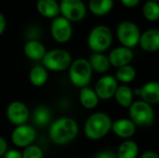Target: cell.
Wrapping results in <instances>:
<instances>
[{"label":"cell","mask_w":159,"mask_h":158,"mask_svg":"<svg viewBox=\"0 0 159 158\" xmlns=\"http://www.w3.org/2000/svg\"><path fill=\"white\" fill-rule=\"evenodd\" d=\"M93 158H118L116 154L111 150H103L97 153Z\"/></svg>","instance_id":"obj_30"},{"label":"cell","mask_w":159,"mask_h":158,"mask_svg":"<svg viewBox=\"0 0 159 158\" xmlns=\"http://www.w3.org/2000/svg\"><path fill=\"white\" fill-rule=\"evenodd\" d=\"M33 122L35 127L44 128L50 124L52 119L51 110L46 105H39L34 108L32 115Z\"/></svg>","instance_id":"obj_20"},{"label":"cell","mask_w":159,"mask_h":158,"mask_svg":"<svg viewBox=\"0 0 159 158\" xmlns=\"http://www.w3.org/2000/svg\"><path fill=\"white\" fill-rule=\"evenodd\" d=\"M137 130V126L129 118H119L113 122L112 131L120 139L130 140Z\"/></svg>","instance_id":"obj_15"},{"label":"cell","mask_w":159,"mask_h":158,"mask_svg":"<svg viewBox=\"0 0 159 158\" xmlns=\"http://www.w3.org/2000/svg\"><path fill=\"white\" fill-rule=\"evenodd\" d=\"M120 2L122 3V5L126 7H129V8H133L135 7H137L141 0H120Z\"/></svg>","instance_id":"obj_32"},{"label":"cell","mask_w":159,"mask_h":158,"mask_svg":"<svg viewBox=\"0 0 159 158\" xmlns=\"http://www.w3.org/2000/svg\"><path fill=\"white\" fill-rule=\"evenodd\" d=\"M143 15L148 21H157L159 20V3L148 0L143 7Z\"/></svg>","instance_id":"obj_27"},{"label":"cell","mask_w":159,"mask_h":158,"mask_svg":"<svg viewBox=\"0 0 159 158\" xmlns=\"http://www.w3.org/2000/svg\"><path fill=\"white\" fill-rule=\"evenodd\" d=\"M116 154L118 158H137L139 155V146L134 141L125 140L120 143Z\"/></svg>","instance_id":"obj_24"},{"label":"cell","mask_w":159,"mask_h":158,"mask_svg":"<svg viewBox=\"0 0 159 158\" xmlns=\"http://www.w3.org/2000/svg\"><path fill=\"white\" fill-rule=\"evenodd\" d=\"M89 7L92 14L96 16H104L113 9L114 0H89Z\"/></svg>","instance_id":"obj_25"},{"label":"cell","mask_w":159,"mask_h":158,"mask_svg":"<svg viewBox=\"0 0 159 158\" xmlns=\"http://www.w3.org/2000/svg\"><path fill=\"white\" fill-rule=\"evenodd\" d=\"M129 119L140 128H148L155 121L153 106L143 100L135 101L129 108Z\"/></svg>","instance_id":"obj_6"},{"label":"cell","mask_w":159,"mask_h":158,"mask_svg":"<svg viewBox=\"0 0 159 158\" xmlns=\"http://www.w3.org/2000/svg\"><path fill=\"white\" fill-rule=\"evenodd\" d=\"M50 34L52 38L60 44L67 43L73 35V27L71 22L63 18L58 16L53 19L50 24Z\"/></svg>","instance_id":"obj_11"},{"label":"cell","mask_w":159,"mask_h":158,"mask_svg":"<svg viewBox=\"0 0 159 158\" xmlns=\"http://www.w3.org/2000/svg\"><path fill=\"white\" fill-rule=\"evenodd\" d=\"M6 26H7L6 18H5V16L0 12V35L5 32V30H6Z\"/></svg>","instance_id":"obj_33"},{"label":"cell","mask_w":159,"mask_h":158,"mask_svg":"<svg viewBox=\"0 0 159 158\" xmlns=\"http://www.w3.org/2000/svg\"><path fill=\"white\" fill-rule=\"evenodd\" d=\"M30 115L29 107L21 101H13L7 106L6 116L8 122L15 127L27 124Z\"/></svg>","instance_id":"obj_10"},{"label":"cell","mask_w":159,"mask_h":158,"mask_svg":"<svg viewBox=\"0 0 159 158\" xmlns=\"http://www.w3.org/2000/svg\"><path fill=\"white\" fill-rule=\"evenodd\" d=\"M56 1H57V0H56Z\"/></svg>","instance_id":"obj_36"},{"label":"cell","mask_w":159,"mask_h":158,"mask_svg":"<svg viewBox=\"0 0 159 158\" xmlns=\"http://www.w3.org/2000/svg\"><path fill=\"white\" fill-rule=\"evenodd\" d=\"M60 12L70 22H78L86 17L87 7L82 0H61Z\"/></svg>","instance_id":"obj_9"},{"label":"cell","mask_w":159,"mask_h":158,"mask_svg":"<svg viewBox=\"0 0 159 158\" xmlns=\"http://www.w3.org/2000/svg\"><path fill=\"white\" fill-rule=\"evenodd\" d=\"M140 158H159V155L154 151H147L143 153Z\"/></svg>","instance_id":"obj_34"},{"label":"cell","mask_w":159,"mask_h":158,"mask_svg":"<svg viewBox=\"0 0 159 158\" xmlns=\"http://www.w3.org/2000/svg\"><path fill=\"white\" fill-rule=\"evenodd\" d=\"M134 54L131 48L120 46L113 48L109 55L108 59L111 66L116 68H120L126 65H129L133 61Z\"/></svg>","instance_id":"obj_13"},{"label":"cell","mask_w":159,"mask_h":158,"mask_svg":"<svg viewBox=\"0 0 159 158\" xmlns=\"http://www.w3.org/2000/svg\"><path fill=\"white\" fill-rule=\"evenodd\" d=\"M37 137L36 129L29 124L15 127L10 134V141L17 149H24L34 143Z\"/></svg>","instance_id":"obj_8"},{"label":"cell","mask_w":159,"mask_h":158,"mask_svg":"<svg viewBox=\"0 0 159 158\" xmlns=\"http://www.w3.org/2000/svg\"><path fill=\"white\" fill-rule=\"evenodd\" d=\"M79 102H80V104L85 109L92 110L98 106L100 99L97 96L94 88H91L89 87H85V88H80Z\"/></svg>","instance_id":"obj_19"},{"label":"cell","mask_w":159,"mask_h":158,"mask_svg":"<svg viewBox=\"0 0 159 158\" xmlns=\"http://www.w3.org/2000/svg\"><path fill=\"white\" fill-rule=\"evenodd\" d=\"M23 52L25 56L33 61H42L47 53L46 47L43 43L37 39H30L23 47Z\"/></svg>","instance_id":"obj_17"},{"label":"cell","mask_w":159,"mask_h":158,"mask_svg":"<svg viewBox=\"0 0 159 158\" xmlns=\"http://www.w3.org/2000/svg\"><path fill=\"white\" fill-rule=\"evenodd\" d=\"M119 83L114 75L105 74L100 77L95 84L94 90L102 101H108L115 97Z\"/></svg>","instance_id":"obj_12"},{"label":"cell","mask_w":159,"mask_h":158,"mask_svg":"<svg viewBox=\"0 0 159 158\" xmlns=\"http://www.w3.org/2000/svg\"><path fill=\"white\" fill-rule=\"evenodd\" d=\"M73 61L72 55L69 51L62 48H53L47 50L42 59L43 66L48 70L55 73L63 72L69 69Z\"/></svg>","instance_id":"obj_5"},{"label":"cell","mask_w":159,"mask_h":158,"mask_svg":"<svg viewBox=\"0 0 159 158\" xmlns=\"http://www.w3.org/2000/svg\"><path fill=\"white\" fill-rule=\"evenodd\" d=\"M48 80V71L43 65H35L29 72V81L36 88L43 87Z\"/></svg>","instance_id":"obj_23"},{"label":"cell","mask_w":159,"mask_h":158,"mask_svg":"<svg viewBox=\"0 0 159 158\" xmlns=\"http://www.w3.org/2000/svg\"><path fill=\"white\" fill-rule=\"evenodd\" d=\"M92 73L89 61L85 58L75 59L72 61L68 69V76L71 84L79 88L89 87L92 78Z\"/></svg>","instance_id":"obj_3"},{"label":"cell","mask_w":159,"mask_h":158,"mask_svg":"<svg viewBox=\"0 0 159 158\" xmlns=\"http://www.w3.org/2000/svg\"><path fill=\"white\" fill-rule=\"evenodd\" d=\"M89 61L92 71L98 74H105L111 67L108 56L103 53H92L89 59Z\"/></svg>","instance_id":"obj_22"},{"label":"cell","mask_w":159,"mask_h":158,"mask_svg":"<svg viewBox=\"0 0 159 158\" xmlns=\"http://www.w3.org/2000/svg\"><path fill=\"white\" fill-rule=\"evenodd\" d=\"M139 46L146 52H157L159 50V29H148L142 33Z\"/></svg>","instance_id":"obj_16"},{"label":"cell","mask_w":159,"mask_h":158,"mask_svg":"<svg viewBox=\"0 0 159 158\" xmlns=\"http://www.w3.org/2000/svg\"><path fill=\"white\" fill-rule=\"evenodd\" d=\"M134 95L141 97V100L150 105L159 103V81H149L142 88L133 90Z\"/></svg>","instance_id":"obj_14"},{"label":"cell","mask_w":159,"mask_h":158,"mask_svg":"<svg viewBox=\"0 0 159 158\" xmlns=\"http://www.w3.org/2000/svg\"><path fill=\"white\" fill-rule=\"evenodd\" d=\"M36 8L43 17L55 19L60 13V5L56 0H38Z\"/></svg>","instance_id":"obj_21"},{"label":"cell","mask_w":159,"mask_h":158,"mask_svg":"<svg viewBox=\"0 0 159 158\" xmlns=\"http://www.w3.org/2000/svg\"><path fill=\"white\" fill-rule=\"evenodd\" d=\"M87 42L93 53H103L113 43V33L106 25H97L89 33Z\"/></svg>","instance_id":"obj_4"},{"label":"cell","mask_w":159,"mask_h":158,"mask_svg":"<svg viewBox=\"0 0 159 158\" xmlns=\"http://www.w3.org/2000/svg\"><path fill=\"white\" fill-rule=\"evenodd\" d=\"M79 132L77 122L69 116H61L49 125L48 136L50 141L59 146H63L75 141Z\"/></svg>","instance_id":"obj_1"},{"label":"cell","mask_w":159,"mask_h":158,"mask_svg":"<svg viewBox=\"0 0 159 158\" xmlns=\"http://www.w3.org/2000/svg\"><path fill=\"white\" fill-rule=\"evenodd\" d=\"M22 158H45V154L39 145L34 143L22 150Z\"/></svg>","instance_id":"obj_28"},{"label":"cell","mask_w":159,"mask_h":158,"mask_svg":"<svg viewBox=\"0 0 159 158\" xmlns=\"http://www.w3.org/2000/svg\"><path fill=\"white\" fill-rule=\"evenodd\" d=\"M152 1H156V2H159V0H152Z\"/></svg>","instance_id":"obj_35"},{"label":"cell","mask_w":159,"mask_h":158,"mask_svg":"<svg viewBox=\"0 0 159 158\" xmlns=\"http://www.w3.org/2000/svg\"><path fill=\"white\" fill-rule=\"evenodd\" d=\"M136 76H137V71L130 64L117 68L115 75L117 82L122 83V85H127L129 83H131L132 81L135 80Z\"/></svg>","instance_id":"obj_26"},{"label":"cell","mask_w":159,"mask_h":158,"mask_svg":"<svg viewBox=\"0 0 159 158\" xmlns=\"http://www.w3.org/2000/svg\"><path fill=\"white\" fill-rule=\"evenodd\" d=\"M7 150H8V143L7 140L0 135V157H3Z\"/></svg>","instance_id":"obj_31"},{"label":"cell","mask_w":159,"mask_h":158,"mask_svg":"<svg viewBox=\"0 0 159 158\" xmlns=\"http://www.w3.org/2000/svg\"><path fill=\"white\" fill-rule=\"evenodd\" d=\"M134 92L130 87L128 85H119L114 98L120 107L129 109L134 102Z\"/></svg>","instance_id":"obj_18"},{"label":"cell","mask_w":159,"mask_h":158,"mask_svg":"<svg viewBox=\"0 0 159 158\" xmlns=\"http://www.w3.org/2000/svg\"><path fill=\"white\" fill-rule=\"evenodd\" d=\"M113 120L103 112L91 114L84 124V134L90 141H99L112 131Z\"/></svg>","instance_id":"obj_2"},{"label":"cell","mask_w":159,"mask_h":158,"mask_svg":"<svg viewBox=\"0 0 159 158\" xmlns=\"http://www.w3.org/2000/svg\"><path fill=\"white\" fill-rule=\"evenodd\" d=\"M141 34L139 26L130 20L120 22L116 28V36L121 46L131 49L139 45Z\"/></svg>","instance_id":"obj_7"},{"label":"cell","mask_w":159,"mask_h":158,"mask_svg":"<svg viewBox=\"0 0 159 158\" xmlns=\"http://www.w3.org/2000/svg\"><path fill=\"white\" fill-rule=\"evenodd\" d=\"M3 158H22V152L17 148L8 149Z\"/></svg>","instance_id":"obj_29"}]
</instances>
